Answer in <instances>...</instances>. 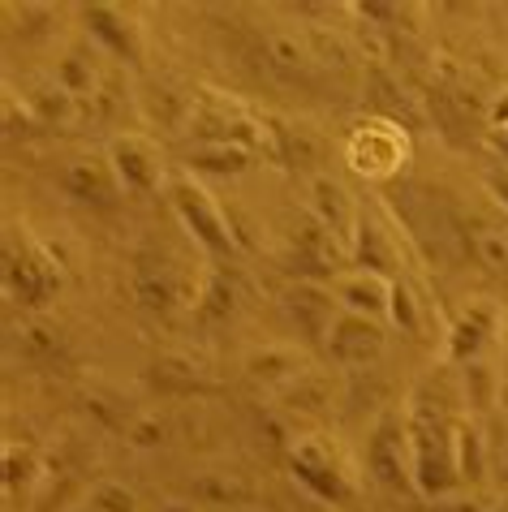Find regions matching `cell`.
<instances>
[{
  "mask_svg": "<svg viewBox=\"0 0 508 512\" xmlns=\"http://www.w3.org/2000/svg\"><path fill=\"white\" fill-rule=\"evenodd\" d=\"M95 508H100V512H134V495L125 487H112V482H108V487L95 491Z\"/></svg>",
  "mask_w": 508,
  "mask_h": 512,
  "instance_id": "cell-30",
  "label": "cell"
},
{
  "mask_svg": "<svg viewBox=\"0 0 508 512\" xmlns=\"http://www.w3.org/2000/svg\"><path fill=\"white\" fill-rule=\"evenodd\" d=\"M332 293L349 315H362V319H388L392 315V280H384L379 272H366V267L341 272L332 280Z\"/></svg>",
  "mask_w": 508,
  "mask_h": 512,
  "instance_id": "cell-11",
  "label": "cell"
},
{
  "mask_svg": "<svg viewBox=\"0 0 508 512\" xmlns=\"http://www.w3.org/2000/svg\"><path fill=\"white\" fill-rule=\"evenodd\" d=\"M435 512H483V504L478 500H440Z\"/></svg>",
  "mask_w": 508,
  "mask_h": 512,
  "instance_id": "cell-32",
  "label": "cell"
},
{
  "mask_svg": "<svg viewBox=\"0 0 508 512\" xmlns=\"http://www.w3.org/2000/svg\"><path fill=\"white\" fill-rule=\"evenodd\" d=\"M496 142H500V155L508 160V134H496Z\"/></svg>",
  "mask_w": 508,
  "mask_h": 512,
  "instance_id": "cell-34",
  "label": "cell"
},
{
  "mask_svg": "<svg viewBox=\"0 0 508 512\" xmlns=\"http://www.w3.org/2000/svg\"><path fill=\"white\" fill-rule=\"evenodd\" d=\"M487 186H491V194H496V198H500V203L508 207V168H491Z\"/></svg>",
  "mask_w": 508,
  "mask_h": 512,
  "instance_id": "cell-31",
  "label": "cell"
},
{
  "mask_svg": "<svg viewBox=\"0 0 508 512\" xmlns=\"http://www.w3.org/2000/svg\"><path fill=\"white\" fill-rule=\"evenodd\" d=\"M26 108H31L39 121H48V125H65L69 112H74V95L61 91L56 82H48V87H39L31 95V104H26Z\"/></svg>",
  "mask_w": 508,
  "mask_h": 512,
  "instance_id": "cell-22",
  "label": "cell"
},
{
  "mask_svg": "<svg viewBox=\"0 0 508 512\" xmlns=\"http://www.w3.org/2000/svg\"><path fill=\"white\" fill-rule=\"evenodd\" d=\"M190 495L194 500H211V504H229V508H242V482H224V478H199V482H190Z\"/></svg>",
  "mask_w": 508,
  "mask_h": 512,
  "instance_id": "cell-25",
  "label": "cell"
},
{
  "mask_svg": "<svg viewBox=\"0 0 508 512\" xmlns=\"http://www.w3.org/2000/svg\"><path fill=\"white\" fill-rule=\"evenodd\" d=\"M366 465L384 482L388 491H418L414 474V444H409V418L388 414L375 422L371 439H366Z\"/></svg>",
  "mask_w": 508,
  "mask_h": 512,
  "instance_id": "cell-2",
  "label": "cell"
},
{
  "mask_svg": "<svg viewBox=\"0 0 508 512\" xmlns=\"http://www.w3.org/2000/svg\"><path fill=\"white\" fill-rule=\"evenodd\" d=\"M354 263L366 267V272H392L397 267V259H392V250H388V237L384 229H379V220L375 216H358V233H354Z\"/></svg>",
  "mask_w": 508,
  "mask_h": 512,
  "instance_id": "cell-16",
  "label": "cell"
},
{
  "mask_svg": "<svg viewBox=\"0 0 508 512\" xmlns=\"http://www.w3.org/2000/svg\"><path fill=\"white\" fill-rule=\"evenodd\" d=\"M82 512H100V508H95V504H91V508H82Z\"/></svg>",
  "mask_w": 508,
  "mask_h": 512,
  "instance_id": "cell-36",
  "label": "cell"
},
{
  "mask_svg": "<svg viewBox=\"0 0 508 512\" xmlns=\"http://www.w3.org/2000/svg\"><path fill=\"white\" fill-rule=\"evenodd\" d=\"M285 401L293 409H302V414H319L323 405H328V379H315V375H298L285 388Z\"/></svg>",
  "mask_w": 508,
  "mask_h": 512,
  "instance_id": "cell-23",
  "label": "cell"
},
{
  "mask_svg": "<svg viewBox=\"0 0 508 512\" xmlns=\"http://www.w3.org/2000/svg\"><path fill=\"white\" fill-rule=\"evenodd\" d=\"M138 302L147 310H173V280L168 276H138Z\"/></svg>",
  "mask_w": 508,
  "mask_h": 512,
  "instance_id": "cell-28",
  "label": "cell"
},
{
  "mask_svg": "<svg viewBox=\"0 0 508 512\" xmlns=\"http://www.w3.org/2000/svg\"><path fill=\"white\" fill-rule=\"evenodd\" d=\"M61 190L69 198H78L82 207L95 211H112L121 198V177L112 160H95V155H74L61 164Z\"/></svg>",
  "mask_w": 508,
  "mask_h": 512,
  "instance_id": "cell-7",
  "label": "cell"
},
{
  "mask_svg": "<svg viewBox=\"0 0 508 512\" xmlns=\"http://www.w3.org/2000/svg\"><path fill=\"white\" fill-rule=\"evenodd\" d=\"M323 349H328L332 362H345V366L375 362L379 353H384V323L341 310V319L332 323V336H328V345Z\"/></svg>",
  "mask_w": 508,
  "mask_h": 512,
  "instance_id": "cell-10",
  "label": "cell"
},
{
  "mask_svg": "<svg viewBox=\"0 0 508 512\" xmlns=\"http://www.w3.org/2000/svg\"><path fill=\"white\" fill-rule=\"evenodd\" d=\"M229 512H250V508H229Z\"/></svg>",
  "mask_w": 508,
  "mask_h": 512,
  "instance_id": "cell-37",
  "label": "cell"
},
{
  "mask_svg": "<svg viewBox=\"0 0 508 512\" xmlns=\"http://www.w3.org/2000/svg\"><path fill=\"white\" fill-rule=\"evenodd\" d=\"M293 474H298V482L306 491H315L319 500H341V495L349 491V478H345V465L341 457L332 452V444L323 435H306L298 439V448H293Z\"/></svg>",
  "mask_w": 508,
  "mask_h": 512,
  "instance_id": "cell-6",
  "label": "cell"
},
{
  "mask_svg": "<svg viewBox=\"0 0 508 512\" xmlns=\"http://www.w3.org/2000/svg\"><path fill=\"white\" fill-rule=\"evenodd\" d=\"M246 164H250V151L242 147H199L190 155V168L207 177H237Z\"/></svg>",
  "mask_w": 508,
  "mask_h": 512,
  "instance_id": "cell-20",
  "label": "cell"
},
{
  "mask_svg": "<svg viewBox=\"0 0 508 512\" xmlns=\"http://www.w3.org/2000/svg\"><path fill=\"white\" fill-rule=\"evenodd\" d=\"M465 241H470V254L483 267H491V272H508V229L504 224L474 220L470 233H465Z\"/></svg>",
  "mask_w": 508,
  "mask_h": 512,
  "instance_id": "cell-17",
  "label": "cell"
},
{
  "mask_svg": "<svg viewBox=\"0 0 508 512\" xmlns=\"http://www.w3.org/2000/svg\"><path fill=\"white\" fill-rule=\"evenodd\" d=\"M336 306H341V302H336V293L323 289V284H315V280H302V284H289V289H285L289 319L302 327V336L310 340V345H328L332 323L341 319V310H336Z\"/></svg>",
  "mask_w": 508,
  "mask_h": 512,
  "instance_id": "cell-8",
  "label": "cell"
},
{
  "mask_svg": "<svg viewBox=\"0 0 508 512\" xmlns=\"http://www.w3.org/2000/svg\"><path fill=\"white\" fill-rule=\"evenodd\" d=\"M483 469H487L483 431H478V426H461L457 431V474H461V482H483Z\"/></svg>",
  "mask_w": 508,
  "mask_h": 512,
  "instance_id": "cell-21",
  "label": "cell"
},
{
  "mask_svg": "<svg viewBox=\"0 0 508 512\" xmlns=\"http://www.w3.org/2000/svg\"><path fill=\"white\" fill-rule=\"evenodd\" d=\"M500 478H504V482H508V465H500Z\"/></svg>",
  "mask_w": 508,
  "mask_h": 512,
  "instance_id": "cell-35",
  "label": "cell"
},
{
  "mask_svg": "<svg viewBox=\"0 0 508 512\" xmlns=\"http://www.w3.org/2000/svg\"><path fill=\"white\" fill-rule=\"evenodd\" d=\"M310 216H315L336 241H341L345 250L354 246V233H358V216H362V211L354 207V198H349V190L341 186V181L319 177L315 186H310Z\"/></svg>",
  "mask_w": 508,
  "mask_h": 512,
  "instance_id": "cell-12",
  "label": "cell"
},
{
  "mask_svg": "<svg viewBox=\"0 0 508 512\" xmlns=\"http://www.w3.org/2000/svg\"><path fill=\"white\" fill-rule=\"evenodd\" d=\"M392 319H397L405 332H418L422 327V315H418V302H414L409 280H392Z\"/></svg>",
  "mask_w": 508,
  "mask_h": 512,
  "instance_id": "cell-27",
  "label": "cell"
},
{
  "mask_svg": "<svg viewBox=\"0 0 508 512\" xmlns=\"http://www.w3.org/2000/svg\"><path fill=\"white\" fill-rule=\"evenodd\" d=\"M491 327H496V306L491 302H470L465 306V315L453 323V336H448V353H453V362H474L478 353H483Z\"/></svg>",
  "mask_w": 508,
  "mask_h": 512,
  "instance_id": "cell-14",
  "label": "cell"
},
{
  "mask_svg": "<svg viewBox=\"0 0 508 512\" xmlns=\"http://www.w3.org/2000/svg\"><path fill=\"white\" fill-rule=\"evenodd\" d=\"M173 207L181 224L199 237V246L211 254V259H233L237 241L229 233V220L220 216V207L211 203V194L199 186L194 177H173Z\"/></svg>",
  "mask_w": 508,
  "mask_h": 512,
  "instance_id": "cell-4",
  "label": "cell"
},
{
  "mask_svg": "<svg viewBox=\"0 0 508 512\" xmlns=\"http://www.w3.org/2000/svg\"><path fill=\"white\" fill-rule=\"evenodd\" d=\"M190 134L199 147H242V151H254L259 142H267V125H259L242 112L237 104L220 95H203V104L190 112Z\"/></svg>",
  "mask_w": 508,
  "mask_h": 512,
  "instance_id": "cell-3",
  "label": "cell"
},
{
  "mask_svg": "<svg viewBox=\"0 0 508 512\" xmlns=\"http://www.w3.org/2000/svg\"><path fill=\"white\" fill-rule=\"evenodd\" d=\"M465 396L478 405V409H487L491 401H496V375L487 371L483 362H465Z\"/></svg>",
  "mask_w": 508,
  "mask_h": 512,
  "instance_id": "cell-26",
  "label": "cell"
},
{
  "mask_svg": "<svg viewBox=\"0 0 508 512\" xmlns=\"http://www.w3.org/2000/svg\"><path fill=\"white\" fill-rule=\"evenodd\" d=\"M82 22H87V31H91V39H95V44H104L108 52L125 56V61H134V56H138L134 26L125 22L117 9H108V5H91L87 13H82Z\"/></svg>",
  "mask_w": 508,
  "mask_h": 512,
  "instance_id": "cell-15",
  "label": "cell"
},
{
  "mask_svg": "<svg viewBox=\"0 0 508 512\" xmlns=\"http://www.w3.org/2000/svg\"><path fill=\"white\" fill-rule=\"evenodd\" d=\"M112 168H117L121 186L134 190V194H151L155 186H160L164 168H160V151L151 147L147 138H117L108 151Z\"/></svg>",
  "mask_w": 508,
  "mask_h": 512,
  "instance_id": "cell-13",
  "label": "cell"
},
{
  "mask_svg": "<svg viewBox=\"0 0 508 512\" xmlns=\"http://www.w3.org/2000/svg\"><path fill=\"white\" fill-rule=\"evenodd\" d=\"M56 87L69 91L74 99H87L95 95V87H100V74H95V61L87 52H65L61 65H56Z\"/></svg>",
  "mask_w": 508,
  "mask_h": 512,
  "instance_id": "cell-19",
  "label": "cell"
},
{
  "mask_svg": "<svg viewBox=\"0 0 508 512\" xmlns=\"http://www.w3.org/2000/svg\"><path fill=\"white\" fill-rule=\"evenodd\" d=\"M341 254H345V246L336 241L323 224L310 216L302 229H298V237H293V250H289V267L298 272L302 280H336L341 272Z\"/></svg>",
  "mask_w": 508,
  "mask_h": 512,
  "instance_id": "cell-9",
  "label": "cell"
},
{
  "mask_svg": "<svg viewBox=\"0 0 508 512\" xmlns=\"http://www.w3.org/2000/svg\"><path fill=\"white\" fill-rule=\"evenodd\" d=\"M409 444H414V474L422 495H448L457 487V435L444 426L440 409L414 401V409H409Z\"/></svg>",
  "mask_w": 508,
  "mask_h": 512,
  "instance_id": "cell-1",
  "label": "cell"
},
{
  "mask_svg": "<svg viewBox=\"0 0 508 512\" xmlns=\"http://www.w3.org/2000/svg\"><path fill=\"white\" fill-rule=\"evenodd\" d=\"M164 512H194V504H168Z\"/></svg>",
  "mask_w": 508,
  "mask_h": 512,
  "instance_id": "cell-33",
  "label": "cell"
},
{
  "mask_svg": "<svg viewBox=\"0 0 508 512\" xmlns=\"http://www.w3.org/2000/svg\"><path fill=\"white\" fill-rule=\"evenodd\" d=\"M5 284L22 306H48L61 293V272L39 246L22 241V246H9L5 254Z\"/></svg>",
  "mask_w": 508,
  "mask_h": 512,
  "instance_id": "cell-5",
  "label": "cell"
},
{
  "mask_svg": "<svg viewBox=\"0 0 508 512\" xmlns=\"http://www.w3.org/2000/svg\"><path fill=\"white\" fill-rule=\"evenodd\" d=\"M229 310H233V280L224 276V272H216V276H211V284H207L203 315L207 319H220V315H229Z\"/></svg>",
  "mask_w": 508,
  "mask_h": 512,
  "instance_id": "cell-29",
  "label": "cell"
},
{
  "mask_svg": "<svg viewBox=\"0 0 508 512\" xmlns=\"http://www.w3.org/2000/svg\"><path fill=\"white\" fill-rule=\"evenodd\" d=\"M246 371H250V379H263V383H272V388H289V383L302 375V358L289 349H259L246 362Z\"/></svg>",
  "mask_w": 508,
  "mask_h": 512,
  "instance_id": "cell-18",
  "label": "cell"
},
{
  "mask_svg": "<svg viewBox=\"0 0 508 512\" xmlns=\"http://www.w3.org/2000/svg\"><path fill=\"white\" fill-rule=\"evenodd\" d=\"M267 61L276 74H298V69H306V48L289 35H272L267 39Z\"/></svg>",
  "mask_w": 508,
  "mask_h": 512,
  "instance_id": "cell-24",
  "label": "cell"
}]
</instances>
